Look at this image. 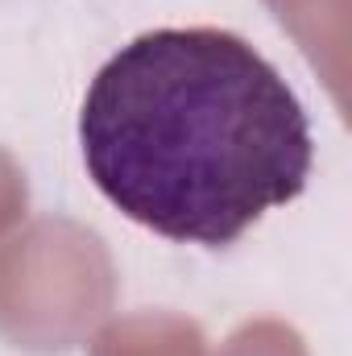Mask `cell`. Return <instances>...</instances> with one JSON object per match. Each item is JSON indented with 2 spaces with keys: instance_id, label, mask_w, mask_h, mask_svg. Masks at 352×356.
<instances>
[{
  "instance_id": "6da1fadb",
  "label": "cell",
  "mask_w": 352,
  "mask_h": 356,
  "mask_svg": "<svg viewBox=\"0 0 352 356\" xmlns=\"http://www.w3.org/2000/svg\"><path fill=\"white\" fill-rule=\"evenodd\" d=\"M91 182L141 228L237 245L315 162L298 95L228 29H154L91 79L79 116Z\"/></svg>"
},
{
  "instance_id": "7a4b0ae2",
  "label": "cell",
  "mask_w": 352,
  "mask_h": 356,
  "mask_svg": "<svg viewBox=\"0 0 352 356\" xmlns=\"http://www.w3.org/2000/svg\"><path fill=\"white\" fill-rule=\"evenodd\" d=\"M112 266L95 232L42 220L0 249V332L17 348L58 353L108 315Z\"/></svg>"
},
{
  "instance_id": "3957f363",
  "label": "cell",
  "mask_w": 352,
  "mask_h": 356,
  "mask_svg": "<svg viewBox=\"0 0 352 356\" xmlns=\"http://www.w3.org/2000/svg\"><path fill=\"white\" fill-rule=\"evenodd\" d=\"M95 356H203V336L170 315H137L104 332Z\"/></svg>"
},
{
  "instance_id": "277c9868",
  "label": "cell",
  "mask_w": 352,
  "mask_h": 356,
  "mask_svg": "<svg viewBox=\"0 0 352 356\" xmlns=\"http://www.w3.org/2000/svg\"><path fill=\"white\" fill-rule=\"evenodd\" d=\"M220 356H307L298 336L282 323H249L241 327Z\"/></svg>"
},
{
  "instance_id": "5b68a950",
  "label": "cell",
  "mask_w": 352,
  "mask_h": 356,
  "mask_svg": "<svg viewBox=\"0 0 352 356\" xmlns=\"http://www.w3.org/2000/svg\"><path fill=\"white\" fill-rule=\"evenodd\" d=\"M25 211V178L13 166L8 154H0V232Z\"/></svg>"
}]
</instances>
